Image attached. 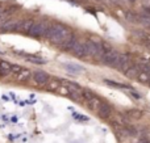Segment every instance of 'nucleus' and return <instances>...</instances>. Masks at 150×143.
Wrapping results in <instances>:
<instances>
[{
  "label": "nucleus",
  "instance_id": "obj_4",
  "mask_svg": "<svg viewBox=\"0 0 150 143\" xmlns=\"http://www.w3.org/2000/svg\"><path fill=\"white\" fill-rule=\"evenodd\" d=\"M119 57H120V53L116 51V50H111L109 53H107L105 55L101 57V60L105 66H109V67H116L117 62H119Z\"/></svg>",
  "mask_w": 150,
  "mask_h": 143
},
{
  "label": "nucleus",
  "instance_id": "obj_21",
  "mask_svg": "<svg viewBox=\"0 0 150 143\" xmlns=\"http://www.w3.org/2000/svg\"><path fill=\"white\" fill-rule=\"evenodd\" d=\"M142 41L145 42V43L150 47V34H148V33H144V34H142Z\"/></svg>",
  "mask_w": 150,
  "mask_h": 143
},
{
  "label": "nucleus",
  "instance_id": "obj_14",
  "mask_svg": "<svg viewBox=\"0 0 150 143\" xmlns=\"http://www.w3.org/2000/svg\"><path fill=\"white\" fill-rule=\"evenodd\" d=\"M11 68H12V64L7 60H0V74L1 75H7V74L11 72Z\"/></svg>",
  "mask_w": 150,
  "mask_h": 143
},
{
  "label": "nucleus",
  "instance_id": "obj_2",
  "mask_svg": "<svg viewBox=\"0 0 150 143\" xmlns=\"http://www.w3.org/2000/svg\"><path fill=\"white\" fill-rule=\"evenodd\" d=\"M49 24L46 22V21H38V22H34L33 26H32L30 32H29V34H30L32 37H37V38H40V37H45L47 33V30H49Z\"/></svg>",
  "mask_w": 150,
  "mask_h": 143
},
{
  "label": "nucleus",
  "instance_id": "obj_22",
  "mask_svg": "<svg viewBox=\"0 0 150 143\" xmlns=\"http://www.w3.org/2000/svg\"><path fill=\"white\" fill-rule=\"evenodd\" d=\"M21 70H23V67H20V66H17V64H12V68H11V72L17 74V72H20Z\"/></svg>",
  "mask_w": 150,
  "mask_h": 143
},
{
  "label": "nucleus",
  "instance_id": "obj_20",
  "mask_svg": "<svg viewBox=\"0 0 150 143\" xmlns=\"http://www.w3.org/2000/svg\"><path fill=\"white\" fill-rule=\"evenodd\" d=\"M127 20L129 21V22H140V15L129 12V13L127 15Z\"/></svg>",
  "mask_w": 150,
  "mask_h": 143
},
{
  "label": "nucleus",
  "instance_id": "obj_25",
  "mask_svg": "<svg viewBox=\"0 0 150 143\" xmlns=\"http://www.w3.org/2000/svg\"><path fill=\"white\" fill-rule=\"evenodd\" d=\"M129 1H132V3H133V1H136V0H129Z\"/></svg>",
  "mask_w": 150,
  "mask_h": 143
},
{
  "label": "nucleus",
  "instance_id": "obj_23",
  "mask_svg": "<svg viewBox=\"0 0 150 143\" xmlns=\"http://www.w3.org/2000/svg\"><path fill=\"white\" fill-rule=\"evenodd\" d=\"M138 143H150V141H149L148 138H142V139H141V141L138 142Z\"/></svg>",
  "mask_w": 150,
  "mask_h": 143
},
{
  "label": "nucleus",
  "instance_id": "obj_12",
  "mask_svg": "<svg viewBox=\"0 0 150 143\" xmlns=\"http://www.w3.org/2000/svg\"><path fill=\"white\" fill-rule=\"evenodd\" d=\"M30 78H32V72L29 70H25V68H23L20 72L16 74V79L18 81H28Z\"/></svg>",
  "mask_w": 150,
  "mask_h": 143
},
{
  "label": "nucleus",
  "instance_id": "obj_1",
  "mask_svg": "<svg viewBox=\"0 0 150 143\" xmlns=\"http://www.w3.org/2000/svg\"><path fill=\"white\" fill-rule=\"evenodd\" d=\"M73 36V32L67 28V26L62 25V24H53L49 26V30L46 33V38L49 39L52 43H54L55 46L62 49L63 45L69 41V38Z\"/></svg>",
  "mask_w": 150,
  "mask_h": 143
},
{
  "label": "nucleus",
  "instance_id": "obj_26",
  "mask_svg": "<svg viewBox=\"0 0 150 143\" xmlns=\"http://www.w3.org/2000/svg\"><path fill=\"white\" fill-rule=\"evenodd\" d=\"M98 1H104V0H98Z\"/></svg>",
  "mask_w": 150,
  "mask_h": 143
},
{
  "label": "nucleus",
  "instance_id": "obj_11",
  "mask_svg": "<svg viewBox=\"0 0 150 143\" xmlns=\"http://www.w3.org/2000/svg\"><path fill=\"white\" fill-rule=\"evenodd\" d=\"M100 104H101V100L99 99L96 95H93L90 100H87V107L90 108L91 110H93V112H96V110H98V108H99V105H100Z\"/></svg>",
  "mask_w": 150,
  "mask_h": 143
},
{
  "label": "nucleus",
  "instance_id": "obj_16",
  "mask_svg": "<svg viewBox=\"0 0 150 143\" xmlns=\"http://www.w3.org/2000/svg\"><path fill=\"white\" fill-rule=\"evenodd\" d=\"M26 60L30 63H34V64H45L46 63V60L42 59V58L40 57H36V55H25Z\"/></svg>",
  "mask_w": 150,
  "mask_h": 143
},
{
  "label": "nucleus",
  "instance_id": "obj_13",
  "mask_svg": "<svg viewBox=\"0 0 150 143\" xmlns=\"http://www.w3.org/2000/svg\"><path fill=\"white\" fill-rule=\"evenodd\" d=\"M33 24H34L33 20H23V21H20V30H23V32H25V33L29 34V32H30Z\"/></svg>",
  "mask_w": 150,
  "mask_h": 143
},
{
  "label": "nucleus",
  "instance_id": "obj_7",
  "mask_svg": "<svg viewBox=\"0 0 150 143\" xmlns=\"http://www.w3.org/2000/svg\"><path fill=\"white\" fill-rule=\"evenodd\" d=\"M96 113H98V116L100 118H104V120H105V118H109L112 116V113H113V109H112V107L109 104L101 101V104L99 105Z\"/></svg>",
  "mask_w": 150,
  "mask_h": 143
},
{
  "label": "nucleus",
  "instance_id": "obj_10",
  "mask_svg": "<svg viewBox=\"0 0 150 143\" xmlns=\"http://www.w3.org/2000/svg\"><path fill=\"white\" fill-rule=\"evenodd\" d=\"M140 72H141L140 66H138L137 63H132V64L128 67V70L124 72V75L127 76V78H129V79H136Z\"/></svg>",
  "mask_w": 150,
  "mask_h": 143
},
{
  "label": "nucleus",
  "instance_id": "obj_9",
  "mask_svg": "<svg viewBox=\"0 0 150 143\" xmlns=\"http://www.w3.org/2000/svg\"><path fill=\"white\" fill-rule=\"evenodd\" d=\"M71 53L75 55L76 58H86L87 57V51H86V45L82 41H76L75 45L73 46V49L70 50Z\"/></svg>",
  "mask_w": 150,
  "mask_h": 143
},
{
  "label": "nucleus",
  "instance_id": "obj_15",
  "mask_svg": "<svg viewBox=\"0 0 150 143\" xmlns=\"http://www.w3.org/2000/svg\"><path fill=\"white\" fill-rule=\"evenodd\" d=\"M46 86H47V89H49V91L57 92L58 88H59V86H61V83H59V80H57V79H50V80L47 81Z\"/></svg>",
  "mask_w": 150,
  "mask_h": 143
},
{
  "label": "nucleus",
  "instance_id": "obj_18",
  "mask_svg": "<svg viewBox=\"0 0 150 143\" xmlns=\"http://www.w3.org/2000/svg\"><path fill=\"white\" fill-rule=\"evenodd\" d=\"M136 79H137L138 81H141V83L148 84V83H150V74L142 72V71H141V72L137 75V78H136Z\"/></svg>",
  "mask_w": 150,
  "mask_h": 143
},
{
  "label": "nucleus",
  "instance_id": "obj_17",
  "mask_svg": "<svg viewBox=\"0 0 150 143\" xmlns=\"http://www.w3.org/2000/svg\"><path fill=\"white\" fill-rule=\"evenodd\" d=\"M78 39H76V37H75V34H73V36L70 37V38H69V41L66 42L65 45H63V47L62 49L65 50V51H70L71 49H73V46L75 45V42H76Z\"/></svg>",
  "mask_w": 150,
  "mask_h": 143
},
{
  "label": "nucleus",
  "instance_id": "obj_19",
  "mask_svg": "<svg viewBox=\"0 0 150 143\" xmlns=\"http://www.w3.org/2000/svg\"><path fill=\"white\" fill-rule=\"evenodd\" d=\"M142 116H144V113L141 112V110H137V109H133V110L127 112V117H132V118H136V120H140Z\"/></svg>",
  "mask_w": 150,
  "mask_h": 143
},
{
  "label": "nucleus",
  "instance_id": "obj_5",
  "mask_svg": "<svg viewBox=\"0 0 150 143\" xmlns=\"http://www.w3.org/2000/svg\"><path fill=\"white\" fill-rule=\"evenodd\" d=\"M130 64H132V57H130V54H128V53H120L119 62H117L116 68H119V70L124 74Z\"/></svg>",
  "mask_w": 150,
  "mask_h": 143
},
{
  "label": "nucleus",
  "instance_id": "obj_8",
  "mask_svg": "<svg viewBox=\"0 0 150 143\" xmlns=\"http://www.w3.org/2000/svg\"><path fill=\"white\" fill-rule=\"evenodd\" d=\"M16 30H20V21L9 20L0 25V32L1 33H8V32H16Z\"/></svg>",
  "mask_w": 150,
  "mask_h": 143
},
{
  "label": "nucleus",
  "instance_id": "obj_24",
  "mask_svg": "<svg viewBox=\"0 0 150 143\" xmlns=\"http://www.w3.org/2000/svg\"><path fill=\"white\" fill-rule=\"evenodd\" d=\"M71 1H75V3H82V1H84V0H71Z\"/></svg>",
  "mask_w": 150,
  "mask_h": 143
},
{
  "label": "nucleus",
  "instance_id": "obj_3",
  "mask_svg": "<svg viewBox=\"0 0 150 143\" xmlns=\"http://www.w3.org/2000/svg\"><path fill=\"white\" fill-rule=\"evenodd\" d=\"M86 45V51H87V57H101V46L100 42L96 41H87L84 42Z\"/></svg>",
  "mask_w": 150,
  "mask_h": 143
},
{
  "label": "nucleus",
  "instance_id": "obj_6",
  "mask_svg": "<svg viewBox=\"0 0 150 143\" xmlns=\"http://www.w3.org/2000/svg\"><path fill=\"white\" fill-rule=\"evenodd\" d=\"M32 79H33V81L36 84H38V86H46L47 81L50 80V76L47 75L45 71H36V72H33V75H32Z\"/></svg>",
  "mask_w": 150,
  "mask_h": 143
}]
</instances>
